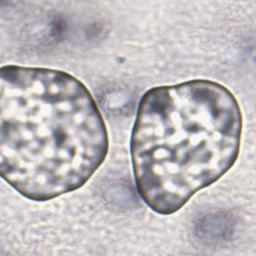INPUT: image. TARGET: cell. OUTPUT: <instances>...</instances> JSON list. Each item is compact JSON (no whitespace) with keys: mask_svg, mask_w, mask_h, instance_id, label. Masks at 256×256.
I'll list each match as a JSON object with an SVG mask.
<instances>
[{"mask_svg":"<svg viewBox=\"0 0 256 256\" xmlns=\"http://www.w3.org/2000/svg\"><path fill=\"white\" fill-rule=\"evenodd\" d=\"M241 134L239 103L218 82L194 79L149 89L130 140L140 197L157 214L177 212L232 168Z\"/></svg>","mask_w":256,"mask_h":256,"instance_id":"cell-2","label":"cell"},{"mask_svg":"<svg viewBox=\"0 0 256 256\" xmlns=\"http://www.w3.org/2000/svg\"><path fill=\"white\" fill-rule=\"evenodd\" d=\"M109 139L88 88L51 68L0 69V174L44 202L82 187L104 162Z\"/></svg>","mask_w":256,"mask_h":256,"instance_id":"cell-1","label":"cell"}]
</instances>
